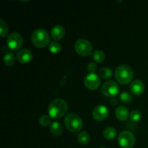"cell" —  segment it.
<instances>
[{
    "mask_svg": "<svg viewBox=\"0 0 148 148\" xmlns=\"http://www.w3.org/2000/svg\"><path fill=\"white\" fill-rule=\"evenodd\" d=\"M101 92L106 97L114 98L119 92V87L118 84L114 81H107L103 84Z\"/></svg>",
    "mask_w": 148,
    "mask_h": 148,
    "instance_id": "cell-7",
    "label": "cell"
},
{
    "mask_svg": "<svg viewBox=\"0 0 148 148\" xmlns=\"http://www.w3.org/2000/svg\"><path fill=\"white\" fill-rule=\"evenodd\" d=\"M65 35V29L63 26L56 25L53 26L50 32V36L54 40H59L64 38Z\"/></svg>",
    "mask_w": 148,
    "mask_h": 148,
    "instance_id": "cell-13",
    "label": "cell"
},
{
    "mask_svg": "<svg viewBox=\"0 0 148 148\" xmlns=\"http://www.w3.org/2000/svg\"><path fill=\"white\" fill-rule=\"evenodd\" d=\"M109 115L108 108L105 106L99 105L95 107L92 113V116L95 120L98 121H103L106 119Z\"/></svg>",
    "mask_w": 148,
    "mask_h": 148,
    "instance_id": "cell-10",
    "label": "cell"
},
{
    "mask_svg": "<svg viewBox=\"0 0 148 148\" xmlns=\"http://www.w3.org/2000/svg\"><path fill=\"white\" fill-rule=\"evenodd\" d=\"M62 45L56 41L50 43L49 45V50L52 53H59L62 51Z\"/></svg>",
    "mask_w": 148,
    "mask_h": 148,
    "instance_id": "cell-19",
    "label": "cell"
},
{
    "mask_svg": "<svg viewBox=\"0 0 148 148\" xmlns=\"http://www.w3.org/2000/svg\"><path fill=\"white\" fill-rule=\"evenodd\" d=\"M130 113L127 108L123 106H118L115 110V116L119 121H124L130 117Z\"/></svg>",
    "mask_w": 148,
    "mask_h": 148,
    "instance_id": "cell-14",
    "label": "cell"
},
{
    "mask_svg": "<svg viewBox=\"0 0 148 148\" xmlns=\"http://www.w3.org/2000/svg\"><path fill=\"white\" fill-rule=\"evenodd\" d=\"M120 100L124 103H130L132 101V96L129 92L124 91L120 94Z\"/></svg>",
    "mask_w": 148,
    "mask_h": 148,
    "instance_id": "cell-24",
    "label": "cell"
},
{
    "mask_svg": "<svg viewBox=\"0 0 148 148\" xmlns=\"http://www.w3.org/2000/svg\"><path fill=\"white\" fill-rule=\"evenodd\" d=\"M134 72L128 65H121L115 71V78L119 83L121 85L129 84L133 79Z\"/></svg>",
    "mask_w": 148,
    "mask_h": 148,
    "instance_id": "cell-2",
    "label": "cell"
},
{
    "mask_svg": "<svg viewBox=\"0 0 148 148\" xmlns=\"http://www.w3.org/2000/svg\"><path fill=\"white\" fill-rule=\"evenodd\" d=\"M50 132L53 136H60L63 133V127L58 121H53L50 125Z\"/></svg>",
    "mask_w": 148,
    "mask_h": 148,
    "instance_id": "cell-15",
    "label": "cell"
},
{
    "mask_svg": "<svg viewBox=\"0 0 148 148\" xmlns=\"http://www.w3.org/2000/svg\"><path fill=\"white\" fill-rule=\"evenodd\" d=\"M118 142L122 148H132L135 145L136 139L131 132L123 131L119 135Z\"/></svg>",
    "mask_w": 148,
    "mask_h": 148,
    "instance_id": "cell-5",
    "label": "cell"
},
{
    "mask_svg": "<svg viewBox=\"0 0 148 148\" xmlns=\"http://www.w3.org/2000/svg\"><path fill=\"white\" fill-rule=\"evenodd\" d=\"M130 118L132 122H137L140 121L142 118V114L139 110L134 109L130 113Z\"/></svg>",
    "mask_w": 148,
    "mask_h": 148,
    "instance_id": "cell-22",
    "label": "cell"
},
{
    "mask_svg": "<svg viewBox=\"0 0 148 148\" xmlns=\"http://www.w3.org/2000/svg\"><path fill=\"white\" fill-rule=\"evenodd\" d=\"M17 59L20 63L27 64L29 63L33 59V53L30 50L26 49H21L17 53Z\"/></svg>",
    "mask_w": 148,
    "mask_h": 148,
    "instance_id": "cell-11",
    "label": "cell"
},
{
    "mask_svg": "<svg viewBox=\"0 0 148 148\" xmlns=\"http://www.w3.org/2000/svg\"><path fill=\"white\" fill-rule=\"evenodd\" d=\"M75 49L77 53L80 56H90L92 51V45L89 40L85 39H79L75 43Z\"/></svg>",
    "mask_w": 148,
    "mask_h": 148,
    "instance_id": "cell-6",
    "label": "cell"
},
{
    "mask_svg": "<svg viewBox=\"0 0 148 148\" xmlns=\"http://www.w3.org/2000/svg\"><path fill=\"white\" fill-rule=\"evenodd\" d=\"M33 45L37 48H44L50 44V36L48 32L43 28L35 30L31 36Z\"/></svg>",
    "mask_w": 148,
    "mask_h": 148,
    "instance_id": "cell-3",
    "label": "cell"
},
{
    "mask_svg": "<svg viewBox=\"0 0 148 148\" xmlns=\"http://www.w3.org/2000/svg\"><path fill=\"white\" fill-rule=\"evenodd\" d=\"M130 90H131V92L134 95H141L145 92V85L143 82V81L140 80V79H135V80H134L131 83Z\"/></svg>",
    "mask_w": 148,
    "mask_h": 148,
    "instance_id": "cell-12",
    "label": "cell"
},
{
    "mask_svg": "<svg viewBox=\"0 0 148 148\" xmlns=\"http://www.w3.org/2000/svg\"><path fill=\"white\" fill-rule=\"evenodd\" d=\"M78 142L81 145H86L90 140V137L87 132H82L77 137Z\"/></svg>",
    "mask_w": 148,
    "mask_h": 148,
    "instance_id": "cell-18",
    "label": "cell"
},
{
    "mask_svg": "<svg viewBox=\"0 0 148 148\" xmlns=\"http://www.w3.org/2000/svg\"><path fill=\"white\" fill-rule=\"evenodd\" d=\"M68 106L66 101L62 98H56L50 103L48 108L49 114L51 118L61 119L66 114Z\"/></svg>",
    "mask_w": 148,
    "mask_h": 148,
    "instance_id": "cell-1",
    "label": "cell"
},
{
    "mask_svg": "<svg viewBox=\"0 0 148 148\" xmlns=\"http://www.w3.org/2000/svg\"><path fill=\"white\" fill-rule=\"evenodd\" d=\"M100 148H106V147H101Z\"/></svg>",
    "mask_w": 148,
    "mask_h": 148,
    "instance_id": "cell-27",
    "label": "cell"
},
{
    "mask_svg": "<svg viewBox=\"0 0 148 148\" xmlns=\"http://www.w3.org/2000/svg\"><path fill=\"white\" fill-rule=\"evenodd\" d=\"M98 74L103 79H109V78H111L112 77L113 72L110 68L103 67L101 69H99Z\"/></svg>",
    "mask_w": 148,
    "mask_h": 148,
    "instance_id": "cell-20",
    "label": "cell"
},
{
    "mask_svg": "<svg viewBox=\"0 0 148 148\" xmlns=\"http://www.w3.org/2000/svg\"><path fill=\"white\" fill-rule=\"evenodd\" d=\"M16 59H17V56H15V55L13 53L11 52H9V53H6L4 56V64L7 65V66H12L13 64H14L16 62Z\"/></svg>",
    "mask_w": 148,
    "mask_h": 148,
    "instance_id": "cell-17",
    "label": "cell"
},
{
    "mask_svg": "<svg viewBox=\"0 0 148 148\" xmlns=\"http://www.w3.org/2000/svg\"><path fill=\"white\" fill-rule=\"evenodd\" d=\"M64 125L69 132L77 133L82 130L83 124L82 120L77 114H69L65 116Z\"/></svg>",
    "mask_w": 148,
    "mask_h": 148,
    "instance_id": "cell-4",
    "label": "cell"
},
{
    "mask_svg": "<svg viewBox=\"0 0 148 148\" xmlns=\"http://www.w3.org/2000/svg\"><path fill=\"white\" fill-rule=\"evenodd\" d=\"M7 46L13 51L19 50L22 47L23 43V38L21 35L18 33H12L8 36L7 40Z\"/></svg>",
    "mask_w": 148,
    "mask_h": 148,
    "instance_id": "cell-8",
    "label": "cell"
},
{
    "mask_svg": "<svg viewBox=\"0 0 148 148\" xmlns=\"http://www.w3.org/2000/svg\"><path fill=\"white\" fill-rule=\"evenodd\" d=\"M92 58L96 62L101 63L105 60V53L101 50H96L92 53Z\"/></svg>",
    "mask_w": 148,
    "mask_h": 148,
    "instance_id": "cell-21",
    "label": "cell"
},
{
    "mask_svg": "<svg viewBox=\"0 0 148 148\" xmlns=\"http://www.w3.org/2000/svg\"><path fill=\"white\" fill-rule=\"evenodd\" d=\"M87 68H88V70L89 71L90 73H95L97 66L95 63H93V62H90V63L88 64Z\"/></svg>",
    "mask_w": 148,
    "mask_h": 148,
    "instance_id": "cell-26",
    "label": "cell"
},
{
    "mask_svg": "<svg viewBox=\"0 0 148 148\" xmlns=\"http://www.w3.org/2000/svg\"><path fill=\"white\" fill-rule=\"evenodd\" d=\"M8 30L9 29L7 25L2 19H0V37H5L8 33Z\"/></svg>",
    "mask_w": 148,
    "mask_h": 148,
    "instance_id": "cell-23",
    "label": "cell"
},
{
    "mask_svg": "<svg viewBox=\"0 0 148 148\" xmlns=\"http://www.w3.org/2000/svg\"><path fill=\"white\" fill-rule=\"evenodd\" d=\"M117 131L113 127H108L103 130V137L108 140H113L116 137Z\"/></svg>",
    "mask_w": 148,
    "mask_h": 148,
    "instance_id": "cell-16",
    "label": "cell"
},
{
    "mask_svg": "<svg viewBox=\"0 0 148 148\" xmlns=\"http://www.w3.org/2000/svg\"><path fill=\"white\" fill-rule=\"evenodd\" d=\"M51 122V117L49 115H43L39 119V124L42 127H47Z\"/></svg>",
    "mask_w": 148,
    "mask_h": 148,
    "instance_id": "cell-25",
    "label": "cell"
},
{
    "mask_svg": "<svg viewBox=\"0 0 148 148\" xmlns=\"http://www.w3.org/2000/svg\"><path fill=\"white\" fill-rule=\"evenodd\" d=\"M84 84L88 89L90 90H95L101 85V79L95 73H89L85 76Z\"/></svg>",
    "mask_w": 148,
    "mask_h": 148,
    "instance_id": "cell-9",
    "label": "cell"
}]
</instances>
